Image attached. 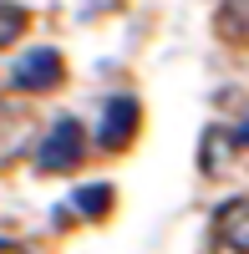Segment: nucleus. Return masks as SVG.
I'll return each mask as SVG.
<instances>
[{"mask_svg":"<svg viewBox=\"0 0 249 254\" xmlns=\"http://www.w3.org/2000/svg\"><path fill=\"white\" fill-rule=\"evenodd\" d=\"M132 132H137V102H132V97H112L107 107H102V132H97V142L112 153V147H122Z\"/></svg>","mask_w":249,"mask_h":254,"instance_id":"20e7f679","label":"nucleus"},{"mask_svg":"<svg viewBox=\"0 0 249 254\" xmlns=\"http://www.w3.org/2000/svg\"><path fill=\"white\" fill-rule=\"evenodd\" d=\"M87 153V132H81L76 117H61L46 137H41V153H36V168L41 173H71Z\"/></svg>","mask_w":249,"mask_h":254,"instance_id":"f257e3e1","label":"nucleus"},{"mask_svg":"<svg viewBox=\"0 0 249 254\" xmlns=\"http://www.w3.org/2000/svg\"><path fill=\"white\" fill-rule=\"evenodd\" d=\"M61 76H66V61H61L56 46H36L15 61V71H10V87L15 92H51L61 87Z\"/></svg>","mask_w":249,"mask_h":254,"instance_id":"f03ea898","label":"nucleus"},{"mask_svg":"<svg viewBox=\"0 0 249 254\" xmlns=\"http://www.w3.org/2000/svg\"><path fill=\"white\" fill-rule=\"evenodd\" d=\"M20 31H26V10H20V5H10V0H0V51H5Z\"/></svg>","mask_w":249,"mask_h":254,"instance_id":"39448f33","label":"nucleus"},{"mask_svg":"<svg viewBox=\"0 0 249 254\" xmlns=\"http://www.w3.org/2000/svg\"><path fill=\"white\" fill-rule=\"evenodd\" d=\"M214 254H249V198H229L214 214Z\"/></svg>","mask_w":249,"mask_h":254,"instance_id":"7ed1b4c3","label":"nucleus"},{"mask_svg":"<svg viewBox=\"0 0 249 254\" xmlns=\"http://www.w3.org/2000/svg\"><path fill=\"white\" fill-rule=\"evenodd\" d=\"M107 203H112V188H107V183H92V188H81V193H76V208H81V214H107Z\"/></svg>","mask_w":249,"mask_h":254,"instance_id":"423d86ee","label":"nucleus"},{"mask_svg":"<svg viewBox=\"0 0 249 254\" xmlns=\"http://www.w3.org/2000/svg\"><path fill=\"white\" fill-rule=\"evenodd\" d=\"M0 254H31L26 244H5V239H0Z\"/></svg>","mask_w":249,"mask_h":254,"instance_id":"0eeeda50","label":"nucleus"}]
</instances>
